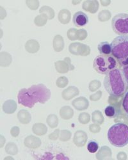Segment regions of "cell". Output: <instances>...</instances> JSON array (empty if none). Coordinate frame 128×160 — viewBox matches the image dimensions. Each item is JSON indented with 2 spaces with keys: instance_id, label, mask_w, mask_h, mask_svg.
Returning <instances> with one entry per match:
<instances>
[{
  "instance_id": "1",
  "label": "cell",
  "mask_w": 128,
  "mask_h": 160,
  "mask_svg": "<svg viewBox=\"0 0 128 160\" xmlns=\"http://www.w3.org/2000/svg\"><path fill=\"white\" fill-rule=\"evenodd\" d=\"M51 98V91L43 84L33 85L19 90L17 96L19 104L32 108L36 103L44 104Z\"/></svg>"
},
{
  "instance_id": "2",
  "label": "cell",
  "mask_w": 128,
  "mask_h": 160,
  "mask_svg": "<svg viewBox=\"0 0 128 160\" xmlns=\"http://www.w3.org/2000/svg\"><path fill=\"white\" fill-rule=\"evenodd\" d=\"M104 87L108 94L113 97L125 94L127 85L122 71L117 68L109 72L105 78Z\"/></svg>"
},
{
  "instance_id": "3",
  "label": "cell",
  "mask_w": 128,
  "mask_h": 160,
  "mask_svg": "<svg viewBox=\"0 0 128 160\" xmlns=\"http://www.w3.org/2000/svg\"><path fill=\"white\" fill-rule=\"evenodd\" d=\"M111 55L122 65H128V35L115 37L111 42Z\"/></svg>"
},
{
  "instance_id": "4",
  "label": "cell",
  "mask_w": 128,
  "mask_h": 160,
  "mask_svg": "<svg viewBox=\"0 0 128 160\" xmlns=\"http://www.w3.org/2000/svg\"><path fill=\"white\" fill-rule=\"evenodd\" d=\"M110 143L117 148H124L128 144V126L124 123H116L108 131Z\"/></svg>"
},
{
  "instance_id": "5",
  "label": "cell",
  "mask_w": 128,
  "mask_h": 160,
  "mask_svg": "<svg viewBox=\"0 0 128 160\" xmlns=\"http://www.w3.org/2000/svg\"><path fill=\"white\" fill-rule=\"evenodd\" d=\"M119 63L112 55H100L94 60L93 68L99 74L106 75L109 72L117 69Z\"/></svg>"
},
{
  "instance_id": "6",
  "label": "cell",
  "mask_w": 128,
  "mask_h": 160,
  "mask_svg": "<svg viewBox=\"0 0 128 160\" xmlns=\"http://www.w3.org/2000/svg\"><path fill=\"white\" fill-rule=\"evenodd\" d=\"M111 27L114 32L120 36L128 35V14L115 16L111 21Z\"/></svg>"
},
{
  "instance_id": "7",
  "label": "cell",
  "mask_w": 128,
  "mask_h": 160,
  "mask_svg": "<svg viewBox=\"0 0 128 160\" xmlns=\"http://www.w3.org/2000/svg\"><path fill=\"white\" fill-rule=\"evenodd\" d=\"M72 21L77 27H83L88 22V17L83 12H77L73 16Z\"/></svg>"
},
{
  "instance_id": "8",
  "label": "cell",
  "mask_w": 128,
  "mask_h": 160,
  "mask_svg": "<svg viewBox=\"0 0 128 160\" xmlns=\"http://www.w3.org/2000/svg\"><path fill=\"white\" fill-rule=\"evenodd\" d=\"M98 50L101 55H110L111 54V44L106 41L102 42L98 45Z\"/></svg>"
},
{
  "instance_id": "9",
  "label": "cell",
  "mask_w": 128,
  "mask_h": 160,
  "mask_svg": "<svg viewBox=\"0 0 128 160\" xmlns=\"http://www.w3.org/2000/svg\"><path fill=\"white\" fill-rule=\"evenodd\" d=\"M105 113L106 117L109 118H115L118 116L119 110L114 105H109L105 110Z\"/></svg>"
},
{
  "instance_id": "10",
  "label": "cell",
  "mask_w": 128,
  "mask_h": 160,
  "mask_svg": "<svg viewBox=\"0 0 128 160\" xmlns=\"http://www.w3.org/2000/svg\"><path fill=\"white\" fill-rule=\"evenodd\" d=\"M99 149L98 143L94 140L89 141L87 144V150L91 153H95Z\"/></svg>"
},
{
  "instance_id": "11",
  "label": "cell",
  "mask_w": 128,
  "mask_h": 160,
  "mask_svg": "<svg viewBox=\"0 0 128 160\" xmlns=\"http://www.w3.org/2000/svg\"><path fill=\"white\" fill-rule=\"evenodd\" d=\"M122 107L125 114L128 116V91L125 93L124 96L123 98L122 102Z\"/></svg>"
},
{
  "instance_id": "12",
  "label": "cell",
  "mask_w": 128,
  "mask_h": 160,
  "mask_svg": "<svg viewBox=\"0 0 128 160\" xmlns=\"http://www.w3.org/2000/svg\"><path fill=\"white\" fill-rule=\"evenodd\" d=\"M122 71L124 79L126 80V82L127 83V85L128 87V65L123 67Z\"/></svg>"
}]
</instances>
